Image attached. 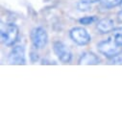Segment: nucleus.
I'll return each instance as SVG.
<instances>
[{
  "mask_svg": "<svg viewBox=\"0 0 122 122\" xmlns=\"http://www.w3.org/2000/svg\"><path fill=\"white\" fill-rule=\"evenodd\" d=\"M82 1H85V2H87V3H96V2H100L101 0H82Z\"/></svg>",
  "mask_w": 122,
  "mask_h": 122,
  "instance_id": "16",
  "label": "nucleus"
},
{
  "mask_svg": "<svg viewBox=\"0 0 122 122\" xmlns=\"http://www.w3.org/2000/svg\"><path fill=\"white\" fill-rule=\"evenodd\" d=\"M114 35H113V39L116 41V43H118L119 45L122 46V28H118L114 30Z\"/></svg>",
  "mask_w": 122,
  "mask_h": 122,
  "instance_id": "11",
  "label": "nucleus"
},
{
  "mask_svg": "<svg viewBox=\"0 0 122 122\" xmlns=\"http://www.w3.org/2000/svg\"><path fill=\"white\" fill-rule=\"evenodd\" d=\"M79 11L81 12H87L89 10H91V6H90V3H87V2H85V1H81L78 3L77 5Z\"/></svg>",
  "mask_w": 122,
  "mask_h": 122,
  "instance_id": "12",
  "label": "nucleus"
},
{
  "mask_svg": "<svg viewBox=\"0 0 122 122\" xmlns=\"http://www.w3.org/2000/svg\"><path fill=\"white\" fill-rule=\"evenodd\" d=\"M100 62V60L96 54L90 51L84 52L79 61H78V65L79 66H96Z\"/></svg>",
  "mask_w": 122,
  "mask_h": 122,
  "instance_id": "7",
  "label": "nucleus"
},
{
  "mask_svg": "<svg viewBox=\"0 0 122 122\" xmlns=\"http://www.w3.org/2000/svg\"><path fill=\"white\" fill-rule=\"evenodd\" d=\"M69 37L72 40V41H74L76 44L80 46L87 45L91 41V37L88 34V32L84 27L81 26L73 27L69 31Z\"/></svg>",
  "mask_w": 122,
  "mask_h": 122,
  "instance_id": "4",
  "label": "nucleus"
},
{
  "mask_svg": "<svg viewBox=\"0 0 122 122\" xmlns=\"http://www.w3.org/2000/svg\"><path fill=\"white\" fill-rule=\"evenodd\" d=\"M98 51L108 59H113L122 54V46L116 43L113 37L102 41L97 44Z\"/></svg>",
  "mask_w": 122,
  "mask_h": 122,
  "instance_id": "1",
  "label": "nucleus"
},
{
  "mask_svg": "<svg viewBox=\"0 0 122 122\" xmlns=\"http://www.w3.org/2000/svg\"><path fill=\"white\" fill-rule=\"evenodd\" d=\"M121 3H122V0H101L100 1L101 7H103L106 10L114 8L116 6H120Z\"/></svg>",
  "mask_w": 122,
  "mask_h": 122,
  "instance_id": "9",
  "label": "nucleus"
},
{
  "mask_svg": "<svg viewBox=\"0 0 122 122\" xmlns=\"http://www.w3.org/2000/svg\"><path fill=\"white\" fill-rule=\"evenodd\" d=\"M30 37H31V41H32L33 47H35L37 49L44 48L48 42V35H47L46 30L41 26L34 28L31 31Z\"/></svg>",
  "mask_w": 122,
  "mask_h": 122,
  "instance_id": "3",
  "label": "nucleus"
},
{
  "mask_svg": "<svg viewBox=\"0 0 122 122\" xmlns=\"http://www.w3.org/2000/svg\"><path fill=\"white\" fill-rule=\"evenodd\" d=\"M1 41L5 46H14L19 38V29L15 23H7L1 27Z\"/></svg>",
  "mask_w": 122,
  "mask_h": 122,
  "instance_id": "2",
  "label": "nucleus"
},
{
  "mask_svg": "<svg viewBox=\"0 0 122 122\" xmlns=\"http://www.w3.org/2000/svg\"><path fill=\"white\" fill-rule=\"evenodd\" d=\"M8 62L10 65L15 66H24L26 65L25 49L22 45L14 46L8 56Z\"/></svg>",
  "mask_w": 122,
  "mask_h": 122,
  "instance_id": "6",
  "label": "nucleus"
},
{
  "mask_svg": "<svg viewBox=\"0 0 122 122\" xmlns=\"http://www.w3.org/2000/svg\"><path fill=\"white\" fill-rule=\"evenodd\" d=\"M37 48H33L31 51H30V55H29V57H30V61H31L32 63H36V62H38V61L40 60V55H39V53L37 52Z\"/></svg>",
  "mask_w": 122,
  "mask_h": 122,
  "instance_id": "13",
  "label": "nucleus"
},
{
  "mask_svg": "<svg viewBox=\"0 0 122 122\" xmlns=\"http://www.w3.org/2000/svg\"><path fill=\"white\" fill-rule=\"evenodd\" d=\"M53 63L51 62V61H48V60H46V59H43V60H41V65H52Z\"/></svg>",
  "mask_w": 122,
  "mask_h": 122,
  "instance_id": "14",
  "label": "nucleus"
},
{
  "mask_svg": "<svg viewBox=\"0 0 122 122\" xmlns=\"http://www.w3.org/2000/svg\"><path fill=\"white\" fill-rule=\"evenodd\" d=\"M53 51L58 59L64 64H68L72 60V53L65 42L56 41L53 42Z\"/></svg>",
  "mask_w": 122,
  "mask_h": 122,
  "instance_id": "5",
  "label": "nucleus"
},
{
  "mask_svg": "<svg viewBox=\"0 0 122 122\" xmlns=\"http://www.w3.org/2000/svg\"><path fill=\"white\" fill-rule=\"evenodd\" d=\"M98 21V17L96 15H88V16H84L79 19V23L82 25H90L94 22Z\"/></svg>",
  "mask_w": 122,
  "mask_h": 122,
  "instance_id": "10",
  "label": "nucleus"
},
{
  "mask_svg": "<svg viewBox=\"0 0 122 122\" xmlns=\"http://www.w3.org/2000/svg\"><path fill=\"white\" fill-rule=\"evenodd\" d=\"M120 7H121V9H122V3H121V4H120Z\"/></svg>",
  "mask_w": 122,
  "mask_h": 122,
  "instance_id": "17",
  "label": "nucleus"
},
{
  "mask_svg": "<svg viewBox=\"0 0 122 122\" xmlns=\"http://www.w3.org/2000/svg\"><path fill=\"white\" fill-rule=\"evenodd\" d=\"M117 20H118V22L122 23V9H121V11L117 14Z\"/></svg>",
  "mask_w": 122,
  "mask_h": 122,
  "instance_id": "15",
  "label": "nucleus"
},
{
  "mask_svg": "<svg viewBox=\"0 0 122 122\" xmlns=\"http://www.w3.org/2000/svg\"><path fill=\"white\" fill-rule=\"evenodd\" d=\"M97 30L101 34H108L114 30V20L111 17H104L97 21Z\"/></svg>",
  "mask_w": 122,
  "mask_h": 122,
  "instance_id": "8",
  "label": "nucleus"
}]
</instances>
